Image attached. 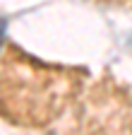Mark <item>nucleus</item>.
I'll return each mask as SVG.
<instances>
[{
    "mask_svg": "<svg viewBox=\"0 0 132 135\" xmlns=\"http://www.w3.org/2000/svg\"><path fill=\"white\" fill-rule=\"evenodd\" d=\"M5 31H7V20L0 17V48H3V41H5Z\"/></svg>",
    "mask_w": 132,
    "mask_h": 135,
    "instance_id": "nucleus-1",
    "label": "nucleus"
}]
</instances>
